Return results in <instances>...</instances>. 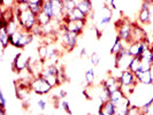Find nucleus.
I'll return each instance as SVG.
<instances>
[{
  "label": "nucleus",
  "mask_w": 153,
  "mask_h": 115,
  "mask_svg": "<svg viewBox=\"0 0 153 115\" xmlns=\"http://www.w3.org/2000/svg\"><path fill=\"white\" fill-rule=\"evenodd\" d=\"M16 17L23 30L31 31L32 28L37 24V15L31 12V9H25L22 12H15Z\"/></svg>",
  "instance_id": "f257e3e1"
},
{
  "label": "nucleus",
  "mask_w": 153,
  "mask_h": 115,
  "mask_svg": "<svg viewBox=\"0 0 153 115\" xmlns=\"http://www.w3.org/2000/svg\"><path fill=\"white\" fill-rule=\"evenodd\" d=\"M152 105H153V97L150 98L146 102H144V105L142 106V114H147L149 109H150V107H151Z\"/></svg>",
  "instance_id": "473e14b6"
},
{
  "label": "nucleus",
  "mask_w": 153,
  "mask_h": 115,
  "mask_svg": "<svg viewBox=\"0 0 153 115\" xmlns=\"http://www.w3.org/2000/svg\"><path fill=\"white\" fill-rule=\"evenodd\" d=\"M101 84L104 85L109 92L115 91V90H117V89H121V86H122L120 79L116 78L115 76H113V75H109L107 78H105V79L101 82Z\"/></svg>",
  "instance_id": "9b49d317"
},
{
  "label": "nucleus",
  "mask_w": 153,
  "mask_h": 115,
  "mask_svg": "<svg viewBox=\"0 0 153 115\" xmlns=\"http://www.w3.org/2000/svg\"><path fill=\"white\" fill-rule=\"evenodd\" d=\"M128 43H126V42H123L122 39L120 38L117 35H116V37H115V40H114V44L113 46L111 47V54L112 55H115V54H117L119 52H121L122 50L124 48H127L128 47Z\"/></svg>",
  "instance_id": "2eb2a0df"
},
{
  "label": "nucleus",
  "mask_w": 153,
  "mask_h": 115,
  "mask_svg": "<svg viewBox=\"0 0 153 115\" xmlns=\"http://www.w3.org/2000/svg\"><path fill=\"white\" fill-rule=\"evenodd\" d=\"M85 77V84L86 85H93L94 83V79H96V71H94V68L92 66L91 68L86 69L84 74Z\"/></svg>",
  "instance_id": "4be33fe9"
},
{
  "label": "nucleus",
  "mask_w": 153,
  "mask_h": 115,
  "mask_svg": "<svg viewBox=\"0 0 153 115\" xmlns=\"http://www.w3.org/2000/svg\"><path fill=\"white\" fill-rule=\"evenodd\" d=\"M51 21H52V17H50V16L47 15L45 12H43V10L37 15V23L40 24V25H46V24H48Z\"/></svg>",
  "instance_id": "b1692460"
},
{
  "label": "nucleus",
  "mask_w": 153,
  "mask_h": 115,
  "mask_svg": "<svg viewBox=\"0 0 153 115\" xmlns=\"http://www.w3.org/2000/svg\"><path fill=\"white\" fill-rule=\"evenodd\" d=\"M77 39H78L77 33L63 30V33L61 36V44L63 48L67 52H71L73 50H75V47L77 46Z\"/></svg>",
  "instance_id": "0eeeda50"
},
{
  "label": "nucleus",
  "mask_w": 153,
  "mask_h": 115,
  "mask_svg": "<svg viewBox=\"0 0 153 115\" xmlns=\"http://www.w3.org/2000/svg\"><path fill=\"white\" fill-rule=\"evenodd\" d=\"M98 96H99L100 101L101 102H105V101H108L109 98H111V92L108 91L107 89L100 83V88L99 90H98Z\"/></svg>",
  "instance_id": "5701e85b"
},
{
  "label": "nucleus",
  "mask_w": 153,
  "mask_h": 115,
  "mask_svg": "<svg viewBox=\"0 0 153 115\" xmlns=\"http://www.w3.org/2000/svg\"><path fill=\"white\" fill-rule=\"evenodd\" d=\"M137 76L138 83L143 85H152L153 84V75H152V70L151 69H147L144 70L143 73L136 75Z\"/></svg>",
  "instance_id": "ddd939ff"
},
{
  "label": "nucleus",
  "mask_w": 153,
  "mask_h": 115,
  "mask_svg": "<svg viewBox=\"0 0 153 115\" xmlns=\"http://www.w3.org/2000/svg\"><path fill=\"white\" fill-rule=\"evenodd\" d=\"M90 62L93 67L98 66L100 63V55L97 52H93V53L90 54Z\"/></svg>",
  "instance_id": "c756f323"
},
{
  "label": "nucleus",
  "mask_w": 153,
  "mask_h": 115,
  "mask_svg": "<svg viewBox=\"0 0 153 115\" xmlns=\"http://www.w3.org/2000/svg\"><path fill=\"white\" fill-rule=\"evenodd\" d=\"M0 44H1V51H5L9 44V33L7 32L5 27L0 28Z\"/></svg>",
  "instance_id": "f3484780"
},
{
  "label": "nucleus",
  "mask_w": 153,
  "mask_h": 115,
  "mask_svg": "<svg viewBox=\"0 0 153 115\" xmlns=\"http://www.w3.org/2000/svg\"><path fill=\"white\" fill-rule=\"evenodd\" d=\"M40 75L45 78L46 81L48 82V84L51 85L52 88H55V86L60 85L59 84V76H58V75L48 74V73H45V71H42V74H40Z\"/></svg>",
  "instance_id": "aec40b11"
},
{
  "label": "nucleus",
  "mask_w": 153,
  "mask_h": 115,
  "mask_svg": "<svg viewBox=\"0 0 153 115\" xmlns=\"http://www.w3.org/2000/svg\"><path fill=\"white\" fill-rule=\"evenodd\" d=\"M88 20H69V19H63L61 22V29L70 32H75L78 36L82 35V32L84 30L85 25H86Z\"/></svg>",
  "instance_id": "7ed1b4c3"
},
{
  "label": "nucleus",
  "mask_w": 153,
  "mask_h": 115,
  "mask_svg": "<svg viewBox=\"0 0 153 115\" xmlns=\"http://www.w3.org/2000/svg\"><path fill=\"white\" fill-rule=\"evenodd\" d=\"M116 24V30H117V36L126 43H131V30H132V24H131L127 19L119 20Z\"/></svg>",
  "instance_id": "20e7f679"
},
{
  "label": "nucleus",
  "mask_w": 153,
  "mask_h": 115,
  "mask_svg": "<svg viewBox=\"0 0 153 115\" xmlns=\"http://www.w3.org/2000/svg\"><path fill=\"white\" fill-rule=\"evenodd\" d=\"M151 5H152V2H150L149 0H143V4H142L140 9H150Z\"/></svg>",
  "instance_id": "c9c22d12"
},
{
  "label": "nucleus",
  "mask_w": 153,
  "mask_h": 115,
  "mask_svg": "<svg viewBox=\"0 0 153 115\" xmlns=\"http://www.w3.org/2000/svg\"><path fill=\"white\" fill-rule=\"evenodd\" d=\"M150 50L153 52V42H152V43H150Z\"/></svg>",
  "instance_id": "a19ab883"
},
{
  "label": "nucleus",
  "mask_w": 153,
  "mask_h": 115,
  "mask_svg": "<svg viewBox=\"0 0 153 115\" xmlns=\"http://www.w3.org/2000/svg\"><path fill=\"white\" fill-rule=\"evenodd\" d=\"M37 52H38V58L44 62L46 59L48 58V55H50V45H47V44H42V45L38 47Z\"/></svg>",
  "instance_id": "412c9836"
},
{
  "label": "nucleus",
  "mask_w": 153,
  "mask_h": 115,
  "mask_svg": "<svg viewBox=\"0 0 153 115\" xmlns=\"http://www.w3.org/2000/svg\"><path fill=\"white\" fill-rule=\"evenodd\" d=\"M37 107L40 111H45L46 108H47V101L44 99H38L37 100Z\"/></svg>",
  "instance_id": "72a5a7b5"
},
{
  "label": "nucleus",
  "mask_w": 153,
  "mask_h": 115,
  "mask_svg": "<svg viewBox=\"0 0 153 115\" xmlns=\"http://www.w3.org/2000/svg\"><path fill=\"white\" fill-rule=\"evenodd\" d=\"M59 97H60V98H66V97H67V92L65 91V90H60V92H59Z\"/></svg>",
  "instance_id": "e433bc0d"
},
{
  "label": "nucleus",
  "mask_w": 153,
  "mask_h": 115,
  "mask_svg": "<svg viewBox=\"0 0 153 115\" xmlns=\"http://www.w3.org/2000/svg\"><path fill=\"white\" fill-rule=\"evenodd\" d=\"M76 1H77V2H79V1H82V0H76Z\"/></svg>",
  "instance_id": "37998d69"
},
{
  "label": "nucleus",
  "mask_w": 153,
  "mask_h": 115,
  "mask_svg": "<svg viewBox=\"0 0 153 115\" xmlns=\"http://www.w3.org/2000/svg\"><path fill=\"white\" fill-rule=\"evenodd\" d=\"M0 113L6 114V97L2 91H0Z\"/></svg>",
  "instance_id": "c85d7f7f"
},
{
  "label": "nucleus",
  "mask_w": 153,
  "mask_h": 115,
  "mask_svg": "<svg viewBox=\"0 0 153 115\" xmlns=\"http://www.w3.org/2000/svg\"><path fill=\"white\" fill-rule=\"evenodd\" d=\"M99 115H116V105L113 101L108 100L105 102H101L98 109Z\"/></svg>",
  "instance_id": "f8f14e48"
},
{
  "label": "nucleus",
  "mask_w": 153,
  "mask_h": 115,
  "mask_svg": "<svg viewBox=\"0 0 153 115\" xmlns=\"http://www.w3.org/2000/svg\"><path fill=\"white\" fill-rule=\"evenodd\" d=\"M77 2L76 0H63V8H65V12L66 14L68 13L69 10L74 9L75 7H77Z\"/></svg>",
  "instance_id": "bb28decb"
},
{
  "label": "nucleus",
  "mask_w": 153,
  "mask_h": 115,
  "mask_svg": "<svg viewBox=\"0 0 153 115\" xmlns=\"http://www.w3.org/2000/svg\"><path fill=\"white\" fill-rule=\"evenodd\" d=\"M142 114V107L136 106V105H131L128 109V115H138Z\"/></svg>",
  "instance_id": "2f4dec72"
},
{
  "label": "nucleus",
  "mask_w": 153,
  "mask_h": 115,
  "mask_svg": "<svg viewBox=\"0 0 153 115\" xmlns=\"http://www.w3.org/2000/svg\"><path fill=\"white\" fill-rule=\"evenodd\" d=\"M52 8V19L62 21L66 16V12L63 8V0H50Z\"/></svg>",
  "instance_id": "6e6552de"
},
{
  "label": "nucleus",
  "mask_w": 153,
  "mask_h": 115,
  "mask_svg": "<svg viewBox=\"0 0 153 115\" xmlns=\"http://www.w3.org/2000/svg\"><path fill=\"white\" fill-rule=\"evenodd\" d=\"M112 20H113V9L105 5L104 7L100 9L99 20H98V22L94 24V29H97V30L102 32V30L105 29V27L107 25L108 23H111Z\"/></svg>",
  "instance_id": "423d86ee"
},
{
  "label": "nucleus",
  "mask_w": 153,
  "mask_h": 115,
  "mask_svg": "<svg viewBox=\"0 0 153 115\" xmlns=\"http://www.w3.org/2000/svg\"><path fill=\"white\" fill-rule=\"evenodd\" d=\"M126 97H127V96L124 94V92H123L121 89H117V90H115V91L111 92V98H109V100L113 101L115 105H119L120 102H122L123 100H124Z\"/></svg>",
  "instance_id": "6ab92c4d"
},
{
  "label": "nucleus",
  "mask_w": 153,
  "mask_h": 115,
  "mask_svg": "<svg viewBox=\"0 0 153 115\" xmlns=\"http://www.w3.org/2000/svg\"><path fill=\"white\" fill-rule=\"evenodd\" d=\"M42 0H29V4H36V2H39Z\"/></svg>",
  "instance_id": "58836bf2"
},
{
  "label": "nucleus",
  "mask_w": 153,
  "mask_h": 115,
  "mask_svg": "<svg viewBox=\"0 0 153 115\" xmlns=\"http://www.w3.org/2000/svg\"><path fill=\"white\" fill-rule=\"evenodd\" d=\"M86 55H88V53H86V48H82V50H81L79 56H81V58H85Z\"/></svg>",
  "instance_id": "4c0bfd02"
},
{
  "label": "nucleus",
  "mask_w": 153,
  "mask_h": 115,
  "mask_svg": "<svg viewBox=\"0 0 153 115\" xmlns=\"http://www.w3.org/2000/svg\"><path fill=\"white\" fill-rule=\"evenodd\" d=\"M30 56L27 55L24 52L21 53H17L15 55V58L13 59L12 65H10V68L14 73H22L25 71L28 67H29V63H30Z\"/></svg>",
  "instance_id": "39448f33"
},
{
  "label": "nucleus",
  "mask_w": 153,
  "mask_h": 115,
  "mask_svg": "<svg viewBox=\"0 0 153 115\" xmlns=\"http://www.w3.org/2000/svg\"><path fill=\"white\" fill-rule=\"evenodd\" d=\"M77 7L79 8L83 13H85L88 16H90L93 13V7H92L91 0H82L77 4Z\"/></svg>",
  "instance_id": "a211bd4d"
},
{
  "label": "nucleus",
  "mask_w": 153,
  "mask_h": 115,
  "mask_svg": "<svg viewBox=\"0 0 153 115\" xmlns=\"http://www.w3.org/2000/svg\"><path fill=\"white\" fill-rule=\"evenodd\" d=\"M140 65H142V59L138 58V56H134L130 62V65H129V70H131L132 73L136 74V71H137V69L139 68Z\"/></svg>",
  "instance_id": "a878e982"
},
{
  "label": "nucleus",
  "mask_w": 153,
  "mask_h": 115,
  "mask_svg": "<svg viewBox=\"0 0 153 115\" xmlns=\"http://www.w3.org/2000/svg\"><path fill=\"white\" fill-rule=\"evenodd\" d=\"M58 108H60L62 109L65 113H67V114H73V111H71V107H70V105H69L68 100H66V98H62L60 100V102H59V106Z\"/></svg>",
  "instance_id": "393cba45"
},
{
  "label": "nucleus",
  "mask_w": 153,
  "mask_h": 115,
  "mask_svg": "<svg viewBox=\"0 0 153 115\" xmlns=\"http://www.w3.org/2000/svg\"><path fill=\"white\" fill-rule=\"evenodd\" d=\"M17 2H29V0H17Z\"/></svg>",
  "instance_id": "ea45409f"
},
{
  "label": "nucleus",
  "mask_w": 153,
  "mask_h": 115,
  "mask_svg": "<svg viewBox=\"0 0 153 115\" xmlns=\"http://www.w3.org/2000/svg\"><path fill=\"white\" fill-rule=\"evenodd\" d=\"M138 21L140 24H151L153 21L152 13L150 9H140L138 14Z\"/></svg>",
  "instance_id": "dca6fc26"
},
{
  "label": "nucleus",
  "mask_w": 153,
  "mask_h": 115,
  "mask_svg": "<svg viewBox=\"0 0 153 115\" xmlns=\"http://www.w3.org/2000/svg\"><path fill=\"white\" fill-rule=\"evenodd\" d=\"M43 5H44V0L39 1V2H36V4H30V9L32 13H35L36 15H38L39 13L43 10Z\"/></svg>",
  "instance_id": "cd10ccee"
},
{
  "label": "nucleus",
  "mask_w": 153,
  "mask_h": 115,
  "mask_svg": "<svg viewBox=\"0 0 153 115\" xmlns=\"http://www.w3.org/2000/svg\"><path fill=\"white\" fill-rule=\"evenodd\" d=\"M105 5L108 6L109 8H112L113 10L116 9V4H115V0H105Z\"/></svg>",
  "instance_id": "f704fd0d"
},
{
  "label": "nucleus",
  "mask_w": 153,
  "mask_h": 115,
  "mask_svg": "<svg viewBox=\"0 0 153 115\" xmlns=\"http://www.w3.org/2000/svg\"><path fill=\"white\" fill-rule=\"evenodd\" d=\"M149 1H150V2H152V4H153V0H149Z\"/></svg>",
  "instance_id": "79ce46f5"
},
{
  "label": "nucleus",
  "mask_w": 153,
  "mask_h": 115,
  "mask_svg": "<svg viewBox=\"0 0 153 115\" xmlns=\"http://www.w3.org/2000/svg\"><path fill=\"white\" fill-rule=\"evenodd\" d=\"M30 88H31V91L35 92V93L38 94V96H45V94H48L50 92L52 91V89H53L51 85L48 84V82H47L42 75L35 76L32 79H31Z\"/></svg>",
  "instance_id": "f03ea898"
},
{
  "label": "nucleus",
  "mask_w": 153,
  "mask_h": 115,
  "mask_svg": "<svg viewBox=\"0 0 153 115\" xmlns=\"http://www.w3.org/2000/svg\"><path fill=\"white\" fill-rule=\"evenodd\" d=\"M88 17L89 16L83 13L78 7H75L74 9L69 10L65 16V19H69V20H88Z\"/></svg>",
  "instance_id": "4468645a"
},
{
  "label": "nucleus",
  "mask_w": 153,
  "mask_h": 115,
  "mask_svg": "<svg viewBox=\"0 0 153 115\" xmlns=\"http://www.w3.org/2000/svg\"><path fill=\"white\" fill-rule=\"evenodd\" d=\"M147 38V33L146 31L137 24H132V30H131V42H142L146 40Z\"/></svg>",
  "instance_id": "9d476101"
},
{
  "label": "nucleus",
  "mask_w": 153,
  "mask_h": 115,
  "mask_svg": "<svg viewBox=\"0 0 153 115\" xmlns=\"http://www.w3.org/2000/svg\"><path fill=\"white\" fill-rule=\"evenodd\" d=\"M120 82L122 85H127V86H136L138 84L137 76L135 73H132L129 69L123 70L121 76H120Z\"/></svg>",
  "instance_id": "1a4fd4ad"
},
{
  "label": "nucleus",
  "mask_w": 153,
  "mask_h": 115,
  "mask_svg": "<svg viewBox=\"0 0 153 115\" xmlns=\"http://www.w3.org/2000/svg\"><path fill=\"white\" fill-rule=\"evenodd\" d=\"M17 0H1V7L4 8H14Z\"/></svg>",
  "instance_id": "7c9ffc66"
}]
</instances>
